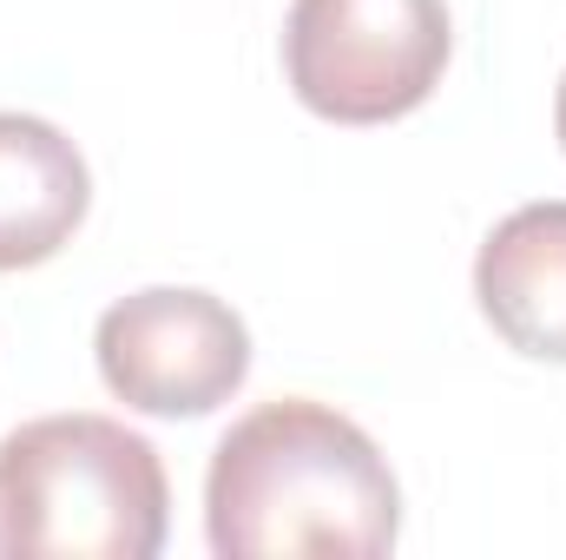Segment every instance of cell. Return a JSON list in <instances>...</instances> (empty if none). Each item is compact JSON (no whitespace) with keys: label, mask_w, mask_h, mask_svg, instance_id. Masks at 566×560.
<instances>
[{"label":"cell","mask_w":566,"mask_h":560,"mask_svg":"<svg viewBox=\"0 0 566 560\" xmlns=\"http://www.w3.org/2000/svg\"><path fill=\"white\" fill-rule=\"evenodd\" d=\"M205 535L218 560H382L402 535V488L349 416L277 396L218 442Z\"/></svg>","instance_id":"1"},{"label":"cell","mask_w":566,"mask_h":560,"mask_svg":"<svg viewBox=\"0 0 566 560\" xmlns=\"http://www.w3.org/2000/svg\"><path fill=\"white\" fill-rule=\"evenodd\" d=\"M171 488L139 428L113 416H40L0 442V554L7 560H151Z\"/></svg>","instance_id":"2"},{"label":"cell","mask_w":566,"mask_h":560,"mask_svg":"<svg viewBox=\"0 0 566 560\" xmlns=\"http://www.w3.org/2000/svg\"><path fill=\"white\" fill-rule=\"evenodd\" d=\"M454 53L448 0H290L283 73L329 126H389L441 86Z\"/></svg>","instance_id":"3"},{"label":"cell","mask_w":566,"mask_h":560,"mask_svg":"<svg viewBox=\"0 0 566 560\" xmlns=\"http://www.w3.org/2000/svg\"><path fill=\"white\" fill-rule=\"evenodd\" d=\"M93 356L106 390L139 409V416H211L224 409L244 376H251V330L244 317L191 283H151L119 297L99 330H93Z\"/></svg>","instance_id":"4"},{"label":"cell","mask_w":566,"mask_h":560,"mask_svg":"<svg viewBox=\"0 0 566 560\" xmlns=\"http://www.w3.org/2000/svg\"><path fill=\"white\" fill-rule=\"evenodd\" d=\"M474 303L507 350L566 363V198L521 205L488 231L474 258Z\"/></svg>","instance_id":"5"},{"label":"cell","mask_w":566,"mask_h":560,"mask_svg":"<svg viewBox=\"0 0 566 560\" xmlns=\"http://www.w3.org/2000/svg\"><path fill=\"white\" fill-rule=\"evenodd\" d=\"M93 205V172L53 120L0 113V271H33L73 245Z\"/></svg>","instance_id":"6"},{"label":"cell","mask_w":566,"mask_h":560,"mask_svg":"<svg viewBox=\"0 0 566 560\" xmlns=\"http://www.w3.org/2000/svg\"><path fill=\"white\" fill-rule=\"evenodd\" d=\"M554 133H560V145H566V73H560V93H554Z\"/></svg>","instance_id":"7"}]
</instances>
